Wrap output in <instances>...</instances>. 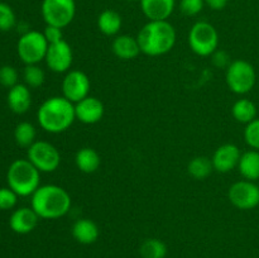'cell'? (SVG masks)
Instances as JSON below:
<instances>
[{
	"label": "cell",
	"mask_w": 259,
	"mask_h": 258,
	"mask_svg": "<svg viewBox=\"0 0 259 258\" xmlns=\"http://www.w3.org/2000/svg\"><path fill=\"white\" fill-rule=\"evenodd\" d=\"M35 136H37V132H35L34 125L29 121H20L14 129L15 142L18 146L23 148H29L35 142Z\"/></svg>",
	"instance_id": "cell-25"
},
{
	"label": "cell",
	"mask_w": 259,
	"mask_h": 258,
	"mask_svg": "<svg viewBox=\"0 0 259 258\" xmlns=\"http://www.w3.org/2000/svg\"><path fill=\"white\" fill-rule=\"evenodd\" d=\"M48 68L56 73L68 72L73 62V52L65 39L48 46L45 58Z\"/></svg>",
	"instance_id": "cell-12"
},
{
	"label": "cell",
	"mask_w": 259,
	"mask_h": 258,
	"mask_svg": "<svg viewBox=\"0 0 259 258\" xmlns=\"http://www.w3.org/2000/svg\"><path fill=\"white\" fill-rule=\"evenodd\" d=\"M128 2H137V0H128Z\"/></svg>",
	"instance_id": "cell-36"
},
{
	"label": "cell",
	"mask_w": 259,
	"mask_h": 258,
	"mask_svg": "<svg viewBox=\"0 0 259 258\" xmlns=\"http://www.w3.org/2000/svg\"><path fill=\"white\" fill-rule=\"evenodd\" d=\"M0 83L5 88L12 89L18 83V72L13 66L5 65L0 67Z\"/></svg>",
	"instance_id": "cell-30"
},
{
	"label": "cell",
	"mask_w": 259,
	"mask_h": 258,
	"mask_svg": "<svg viewBox=\"0 0 259 258\" xmlns=\"http://www.w3.org/2000/svg\"><path fill=\"white\" fill-rule=\"evenodd\" d=\"M27 159L39 172H55L61 164V154L52 143L35 141L27 151Z\"/></svg>",
	"instance_id": "cell-8"
},
{
	"label": "cell",
	"mask_w": 259,
	"mask_h": 258,
	"mask_svg": "<svg viewBox=\"0 0 259 258\" xmlns=\"http://www.w3.org/2000/svg\"><path fill=\"white\" fill-rule=\"evenodd\" d=\"M37 119L40 128L48 133H63L76 120L75 104L63 96H52L39 106Z\"/></svg>",
	"instance_id": "cell-2"
},
{
	"label": "cell",
	"mask_w": 259,
	"mask_h": 258,
	"mask_svg": "<svg viewBox=\"0 0 259 258\" xmlns=\"http://www.w3.org/2000/svg\"><path fill=\"white\" fill-rule=\"evenodd\" d=\"M75 163L76 167L83 174H94L101 164L100 154L91 147H83L76 152Z\"/></svg>",
	"instance_id": "cell-20"
},
{
	"label": "cell",
	"mask_w": 259,
	"mask_h": 258,
	"mask_svg": "<svg viewBox=\"0 0 259 258\" xmlns=\"http://www.w3.org/2000/svg\"><path fill=\"white\" fill-rule=\"evenodd\" d=\"M225 81L230 91L238 95L250 93L257 82V72L254 66L245 60L232 61L225 70Z\"/></svg>",
	"instance_id": "cell-5"
},
{
	"label": "cell",
	"mask_w": 259,
	"mask_h": 258,
	"mask_svg": "<svg viewBox=\"0 0 259 258\" xmlns=\"http://www.w3.org/2000/svg\"><path fill=\"white\" fill-rule=\"evenodd\" d=\"M111 51L118 58L124 61L134 60L141 53V47L137 37L128 34H119L111 43Z\"/></svg>",
	"instance_id": "cell-18"
},
{
	"label": "cell",
	"mask_w": 259,
	"mask_h": 258,
	"mask_svg": "<svg viewBox=\"0 0 259 258\" xmlns=\"http://www.w3.org/2000/svg\"><path fill=\"white\" fill-rule=\"evenodd\" d=\"M228 197L233 206L239 210H252L259 205V186L254 181L242 180L229 187Z\"/></svg>",
	"instance_id": "cell-10"
},
{
	"label": "cell",
	"mask_w": 259,
	"mask_h": 258,
	"mask_svg": "<svg viewBox=\"0 0 259 258\" xmlns=\"http://www.w3.org/2000/svg\"><path fill=\"white\" fill-rule=\"evenodd\" d=\"M205 5L212 10H223L228 5V0H205Z\"/></svg>",
	"instance_id": "cell-35"
},
{
	"label": "cell",
	"mask_w": 259,
	"mask_h": 258,
	"mask_svg": "<svg viewBox=\"0 0 259 258\" xmlns=\"http://www.w3.org/2000/svg\"><path fill=\"white\" fill-rule=\"evenodd\" d=\"M238 169L244 180L254 182L259 180V151L250 149L242 153L238 163Z\"/></svg>",
	"instance_id": "cell-21"
},
{
	"label": "cell",
	"mask_w": 259,
	"mask_h": 258,
	"mask_svg": "<svg viewBox=\"0 0 259 258\" xmlns=\"http://www.w3.org/2000/svg\"><path fill=\"white\" fill-rule=\"evenodd\" d=\"M205 7V0H181L180 9L187 17H195Z\"/></svg>",
	"instance_id": "cell-31"
},
{
	"label": "cell",
	"mask_w": 259,
	"mask_h": 258,
	"mask_svg": "<svg viewBox=\"0 0 259 258\" xmlns=\"http://www.w3.org/2000/svg\"><path fill=\"white\" fill-rule=\"evenodd\" d=\"M240 156H242V153H240V149L238 146L233 143L222 144L215 149L211 157L214 171L220 172V174H228L235 167H238Z\"/></svg>",
	"instance_id": "cell-13"
},
{
	"label": "cell",
	"mask_w": 259,
	"mask_h": 258,
	"mask_svg": "<svg viewBox=\"0 0 259 258\" xmlns=\"http://www.w3.org/2000/svg\"><path fill=\"white\" fill-rule=\"evenodd\" d=\"M18 195L10 187L0 189V210H10L17 205Z\"/></svg>",
	"instance_id": "cell-32"
},
{
	"label": "cell",
	"mask_w": 259,
	"mask_h": 258,
	"mask_svg": "<svg viewBox=\"0 0 259 258\" xmlns=\"http://www.w3.org/2000/svg\"><path fill=\"white\" fill-rule=\"evenodd\" d=\"M141 9L148 20H168L176 0H139Z\"/></svg>",
	"instance_id": "cell-16"
},
{
	"label": "cell",
	"mask_w": 259,
	"mask_h": 258,
	"mask_svg": "<svg viewBox=\"0 0 259 258\" xmlns=\"http://www.w3.org/2000/svg\"><path fill=\"white\" fill-rule=\"evenodd\" d=\"M232 115L239 123L245 124L257 119V105L249 99H239L232 106Z\"/></svg>",
	"instance_id": "cell-23"
},
{
	"label": "cell",
	"mask_w": 259,
	"mask_h": 258,
	"mask_svg": "<svg viewBox=\"0 0 259 258\" xmlns=\"http://www.w3.org/2000/svg\"><path fill=\"white\" fill-rule=\"evenodd\" d=\"M245 143L252 149L259 151V119H254L253 121L248 123L244 129Z\"/></svg>",
	"instance_id": "cell-29"
},
{
	"label": "cell",
	"mask_w": 259,
	"mask_h": 258,
	"mask_svg": "<svg viewBox=\"0 0 259 258\" xmlns=\"http://www.w3.org/2000/svg\"><path fill=\"white\" fill-rule=\"evenodd\" d=\"M40 172L28 159H15L7 172L8 187L18 196H32L39 187Z\"/></svg>",
	"instance_id": "cell-4"
},
{
	"label": "cell",
	"mask_w": 259,
	"mask_h": 258,
	"mask_svg": "<svg viewBox=\"0 0 259 258\" xmlns=\"http://www.w3.org/2000/svg\"><path fill=\"white\" fill-rule=\"evenodd\" d=\"M48 46L43 32L28 30L18 40L17 52L25 65H38L46 58Z\"/></svg>",
	"instance_id": "cell-7"
},
{
	"label": "cell",
	"mask_w": 259,
	"mask_h": 258,
	"mask_svg": "<svg viewBox=\"0 0 259 258\" xmlns=\"http://www.w3.org/2000/svg\"><path fill=\"white\" fill-rule=\"evenodd\" d=\"M91 82L89 76L80 70H70L62 80V96L76 104L89 96Z\"/></svg>",
	"instance_id": "cell-11"
},
{
	"label": "cell",
	"mask_w": 259,
	"mask_h": 258,
	"mask_svg": "<svg viewBox=\"0 0 259 258\" xmlns=\"http://www.w3.org/2000/svg\"><path fill=\"white\" fill-rule=\"evenodd\" d=\"M71 196L63 187L43 185L32 195L30 207L42 219H60L71 209Z\"/></svg>",
	"instance_id": "cell-3"
},
{
	"label": "cell",
	"mask_w": 259,
	"mask_h": 258,
	"mask_svg": "<svg viewBox=\"0 0 259 258\" xmlns=\"http://www.w3.org/2000/svg\"><path fill=\"white\" fill-rule=\"evenodd\" d=\"M17 23L14 10L7 3L0 2V30L2 32H8L12 29Z\"/></svg>",
	"instance_id": "cell-28"
},
{
	"label": "cell",
	"mask_w": 259,
	"mask_h": 258,
	"mask_svg": "<svg viewBox=\"0 0 259 258\" xmlns=\"http://www.w3.org/2000/svg\"><path fill=\"white\" fill-rule=\"evenodd\" d=\"M121 24H123V20H121L120 14L113 9L103 10L98 17L99 30L108 37H113V35L116 37L120 32Z\"/></svg>",
	"instance_id": "cell-22"
},
{
	"label": "cell",
	"mask_w": 259,
	"mask_h": 258,
	"mask_svg": "<svg viewBox=\"0 0 259 258\" xmlns=\"http://www.w3.org/2000/svg\"><path fill=\"white\" fill-rule=\"evenodd\" d=\"M24 82L28 88H40L45 83L46 75L45 71L38 65H27L23 72Z\"/></svg>",
	"instance_id": "cell-27"
},
{
	"label": "cell",
	"mask_w": 259,
	"mask_h": 258,
	"mask_svg": "<svg viewBox=\"0 0 259 258\" xmlns=\"http://www.w3.org/2000/svg\"><path fill=\"white\" fill-rule=\"evenodd\" d=\"M142 258H164L167 255V245L157 238H149L139 248Z\"/></svg>",
	"instance_id": "cell-26"
},
{
	"label": "cell",
	"mask_w": 259,
	"mask_h": 258,
	"mask_svg": "<svg viewBox=\"0 0 259 258\" xmlns=\"http://www.w3.org/2000/svg\"><path fill=\"white\" fill-rule=\"evenodd\" d=\"M43 34H45L48 45H53V43H57L63 39L62 29L58 27H55V25H46L45 30H43Z\"/></svg>",
	"instance_id": "cell-34"
},
{
	"label": "cell",
	"mask_w": 259,
	"mask_h": 258,
	"mask_svg": "<svg viewBox=\"0 0 259 258\" xmlns=\"http://www.w3.org/2000/svg\"><path fill=\"white\" fill-rule=\"evenodd\" d=\"M214 171L211 159L205 156L194 157L187 164V172L195 180H205Z\"/></svg>",
	"instance_id": "cell-24"
},
{
	"label": "cell",
	"mask_w": 259,
	"mask_h": 258,
	"mask_svg": "<svg viewBox=\"0 0 259 258\" xmlns=\"http://www.w3.org/2000/svg\"><path fill=\"white\" fill-rule=\"evenodd\" d=\"M176 38V29L168 20H149L137 35L141 52L151 57L168 53L174 48Z\"/></svg>",
	"instance_id": "cell-1"
},
{
	"label": "cell",
	"mask_w": 259,
	"mask_h": 258,
	"mask_svg": "<svg viewBox=\"0 0 259 258\" xmlns=\"http://www.w3.org/2000/svg\"><path fill=\"white\" fill-rule=\"evenodd\" d=\"M39 217L32 207H19L12 212L9 227L17 234H28L37 227Z\"/></svg>",
	"instance_id": "cell-15"
},
{
	"label": "cell",
	"mask_w": 259,
	"mask_h": 258,
	"mask_svg": "<svg viewBox=\"0 0 259 258\" xmlns=\"http://www.w3.org/2000/svg\"><path fill=\"white\" fill-rule=\"evenodd\" d=\"M189 46L197 56H211L219 47V34L217 28L207 22L195 23L189 32Z\"/></svg>",
	"instance_id": "cell-6"
},
{
	"label": "cell",
	"mask_w": 259,
	"mask_h": 258,
	"mask_svg": "<svg viewBox=\"0 0 259 258\" xmlns=\"http://www.w3.org/2000/svg\"><path fill=\"white\" fill-rule=\"evenodd\" d=\"M40 10L46 24L63 29L75 18L76 3L75 0H43Z\"/></svg>",
	"instance_id": "cell-9"
},
{
	"label": "cell",
	"mask_w": 259,
	"mask_h": 258,
	"mask_svg": "<svg viewBox=\"0 0 259 258\" xmlns=\"http://www.w3.org/2000/svg\"><path fill=\"white\" fill-rule=\"evenodd\" d=\"M100 229L94 220L82 218L72 225V237L81 244H93L98 240Z\"/></svg>",
	"instance_id": "cell-19"
},
{
	"label": "cell",
	"mask_w": 259,
	"mask_h": 258,
	"mask_svg": "<svg viewBox=\"0 0 259 258\" xmlns=\"http://www.w3.org/2000/svg\"><path fill=\"white\" fill-rule=\"evenodd\" d=\"M105 108L100 99L95 96H86L75 104L76 119L83 124H96L103 119Z\"/></svg>",
	"instance_id": "cell-14"
},
{
	"label": "cell",
	"mask_w": 259,
	"mask_h": 258,
	"mask_svg": "<svg viewBox=\"0 0 259 258\" xmlns=\"http://www.w3.org/2000/svg\"><path fill=\"white\" fill-rule=\"evenodd\" d=\"M8 105L15 114H24L29 110L32 105V95L29 88L24 83H17L9 89L8 93Z\"/></svg>",
	"instance_id": "cell-17"
},
{
	"label": "cell",
	"mask_w": 259,
	"mask_h": 258,
	"mask_svg": "<svg viewBox=\"0 0 259 258\" xmlns=\"http://www.w3.org/2000/svg\"><path fill=\"white\" fill-rule=\"evenodd\" d=\"M211 60L212 63L217 68H225L227 70L229 67V65L232 63V60H230V56L228 55V52L225 51H220L217 50L214 53L211 55Z\"/></svg>",
	"instance_id": "cell-33"
}]
</instances>
